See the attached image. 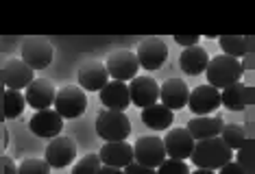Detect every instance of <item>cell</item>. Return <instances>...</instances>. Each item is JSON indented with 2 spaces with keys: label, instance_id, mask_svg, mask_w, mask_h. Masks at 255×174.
Listing matches in <instances>:
<instances>
[{
  "label": "cell",
  "instance_id": "obj_19",
  "mask_svg": "<svg viewBox=\"0 0 255 174\" xmlns=\"http://www.w3.org/2000/svg\"><path fill=\"white\" fill-rule=\"evenodd\" d=\"M101 102L105 104V109L109 111H123L131 104L129 98V87L127 83H120V81H109V83L101 89Z\"/></svg>",
  "mask_w": 255,
  "mask_h": 174
},
{
  "label": "cell",
  "instance_id": "obj_2",
  "mask_svg": "<svg viewBox=\"0 0 255 174\" xmlns=\"http://www.w3.org/2000/svg\"><path fill=\"white\" fill-rule=\"evenodd\" d=\"M205 74H207V85L223 91L225 87L240 83L242 74H245V66H242V61L234 59V57L218 55L214 59H210V63L205 68Z\"/></svg>",
  "mask_w": 255,
  "mask_h": 174
},
{
  "label": "cell",
  "instance_id": "obj_27",
  "mask_svg": "<svg viewBox=\"0 0 255 174\" xmlns=\"http://www.w3.org/2000/svg\"><path fill=\"white\" fill-rule=\"evenodd\" d=\"M101 166L103 164H101V159H98V155L96 153H90V155H85L81 161H77V166H74L72 174H96Z\"/></svg>",
  "mask_w": 255,
  "mask_h": 174
},
{
  "label": "cell",
  "instance_id": "obj_11",
  "mask_svg": "<svg viewBox=\"0 0 255 174\" xmlns=\"http://www.w3.org/2000/svg\"><path fill=\"white\" fill-rule=\"evenodd\" d=\"M77 157V142L72 137H59L57 135L53 142L46 146L44 161L50 168H66L70 166Z\"/></svg>",
  "mask_w": 255,
  "mask_h": 174
},
{
  "label": "cell",
  "instance_id": "obj_25",
  "mask_svg": "<svg viewBox=\"0 0 255 174\" xmlns=\"http://www.w3.org/2000/svg\"><path fill=\"white\" fill-rule=\"evenodd\" d=\"M220 48L227 57H234V59L240 61L242 57L247 55V37L245 35H223L218 39Z\"/></svg>",
  "mask_w": 255,
  "mask_h": 174
},
{
  "label": "cell",
  "instance_id": "obj_28",
  "mask_svg": "<svg viewBox=\"0 0 255 174\" xmlns=\"http://www.w3.org/2000/svg\"><path fill=\"white\" fill-rule=\"evenodd\" d=\"M48 172H50V166L44 159H35V157L24 159L18 166V174H48Z\"/></svg>",
  "mask_w": 255,
  "mask_h": 174
},
{
  "label": "cell",
  "instance_id": "obj_12",
  "mask_svg": "<svg viewBox=\"0 0 255 174\" xmlns=\"http://www.w3.org/2000/svg\"><path fill=\"white\" fill-rule=\"evenodd\" d=\"M188 107L196 115H210L220 107V91L212 85H199L190 91Z\"/></svg>",
  "mask_w": 255,
  "mask_h": 174
},
{
  "label": "cell",
  "instance_id": "obj_29",
  "mask_svg": "<svg viewBox=\"0 0 255 174\" xmlns=\"http://www.w3.org/2000/svg\"><path fill=\"white\" fill-rule=\"evenodd\" d=\"M157 174H190V170L181 159H164L157 168Z\"/></svg>",
  "mask_w": 255,
  "mask_h": 174
},
{
  "label": "cell",
  "instance_id": "obj_21",
  "mask_svg": "<svg viewBox=\"0 0 255 174\" xmlns=\"http://www.w3.org/2000/svg\"><path fill=\"white\" fill-rule=\"evenodd\" d=\"M207 63H210V55H207V50L201 48V46L183 48L181 57H179V66H181L183 74H188V77H199V74H203Z\"/></svg>",
  "mask_w": 255,
  "mask_h": 174
},
{
  "label": "cell",
  "instance_id": "obj_5",
  "mask_svg": "<svg viewBox=\"0 0 255 174\" xmlns=\"http://www.w3.org/2000/svg\"><path fill=\"white\" fill-rule=\"evenodd\" d=\"M107 74L112 77V81H120V83H127V81L137 77V70H140V63L135 59V52L131 50H116L109 55V59L105 61Z\"/></svg>",
  "mask_w": 255,
  "mask_h": 174
},
{
  "label": "cell",
  "instance_id": "obj_6",
  "mask_svg": "<svg viewBox=\"0 0 255 174\" xmlns=\"http://www.w3.org/2000/svg\"><path fill=\"white\" fill-rule=\"evenodd\" d=\"M55 57V48L48 39L44 37H31L22 44V61L31 70L48 68Z\"/></svg>",
  "mask_w": 255,
  "mask_h": 174
},
{
  "label": "cell",
  "instance_id": "obj_15",
  "mask_svg": "<svg viewBox=\"0 0 255 174\" xmlns=\"http://www.w3.org/2000/svg\"><path fill=\"white\" fill-rule=\"evenodd\" d=\"M161 142H164L166 157H170V159L185 161L192 155V148H194V139L185 129H168L166 137H161Z\"/></svg>",
  "mask_w": 255,
  "mask_h": 174
},
{
  "label": "cell",
  "instance_id": "obj_10",
  "mask_svg": "<svg viewBox=\"0 0 255 174\" xmlns=\"http://www.w3.org/2000/svg\"><path fill=\"white\" fill-rule=\"evenodd\" d=\"M129 98L135 107H150L159 100V83L153 77H135L129 81Z\"/></svg>",
  "mask_w": 255,
  "mask_h": 174
},
{
  "label": "cell",
  "instance_id": "obj_23",
  "mask_svg": "<svg viewBox=\"0 0 255 174\" xmlns=\"http://www.w3.org/2000/svg\"><path fill=\"white\" fill-rule=\"evenodd\" d=\"M249 98H251V91H249V87L242 81L225 87L220 91V104L225 109H229V111H245L249 104Z\"/></svg>",
  "mask_w": 255,
  "mask_h": 174
},
{
  "label": "cell",
  "instance_id": "obj_22",
  "mask_svg": "<svg viewBox=\"0 0 255 174\" xmlns=\"http://www.w3.org/2000/svg\"><path fill=\"white\" fill-rule=\"evenodd\" d=\"M142 122L153 131H168L170 124L175 122V113L161 102H155L150 107L142 109Z\"/></svg>",
  "mask_w": 255,
  "mask_h": 174
},
{
  "label": "cell",
  "instance_id": "obj_18",
  "mask_svg": "<svg viewBox=\"0 0 255 174\" xmlns=\"http://www.w3.org/2000/svg\"><path fill=\"white\" fill-rule=\"evenodd\" d=\"M35 79V70H31L22 59H9L2 66V83L7 85V89H22L31 81Z\"/></svg>",
  "mask_w": 255,
  "mask_h": 174
},
{
  "label": "cell",
  "instance_id": "obj_4",
  "mask_svg": "<svg viewBox=\"0 0 255 174\" xmlns=\"http://www.w3.org/2000/svg\"><path fill=\"white\" fill-rule=\"evenodd\" d=\"M55 111L61 115V118H79V115L85 113L88 109V96L81 87H74V85H66L61 87L59 91L55 94Z\"/></svg>",
  "mask_w": 255,
  "mask_h": 174
},
{
  "label": "cell",
  "instance_id": "obj_20",
  "mask_svg": "<svg viewBox=\"0 0 255 174\" xmlns=\"http://www.w3.org/2000/svg\"><path fill=\"white\" fill-rule=\"evenodd\" d=\"M223 118L220 115H196L188 122V131L192 135L194 142L199 139H210V137H218L220 129H223Z\"/></svg>",
  "mask_w": 255,
  "mask_h": 174
},
{
  "label": "cell",
  "instance_id": "obj_9",
  "mask_svg": "<svg viewBox=\"0 0 255 174\" xmlns=\"http://www.w3.org/2000/svg\"><path fill=\"white\" fill-rule=\"evenodd\" d=\"M77 79H79V87L83 91H101L103 87L109 83V74H107L105 63L96 61V59H88L81 63Z\"/></svg>",
  "mask_w": 255,
  "mask_h": 174
},
{
  "label": "cell",
  "instance_id": "obj_13",
  "mask_svg": "<svg viewBox=\"0 0 255 174\" xmlns=\"http://www.w3.org/2000/svg\"><path fill=\"white\" fill-rule=\"evenodd\" d=\"M28 129H31V133H35L37 137L55 139L63 129V118L55 111V109H42V111H37L31 118Z\"/></svg>",
  "mask_w": 255,
  "mask_h": 174
},
{
  "label": "cell",
  "instance_id": "obj_24",
  "mask_svg": "<svg viewBox=\"0 0 255 174\" xmlns=\"http://www.w3.org/2000/svg\"><path fill=\"white\" fill-rule=\"evenodd\" d=\"M26 107V100H24V94L18 89H4L2 94V113L7 120H15L20 118L22 111Z\"/></svg>",
  "mask_w": 255,
  "mask_h": 174
},
{
  "label": "cell",
  "instance_id": "obj_31",
  "mask_svg": "<svg viewBox=\"0 0 255 174\" xmlns=\"http://www.w3.org/2000/svg\"><path fill=\"white\" fill-rule=\"evenodd\" d=\"M175 42L183 48H190V46H199V35H175Z\"/></svg>",
  "mask_w": 255,
  "mask_h": 174
},
{
  "label": "cell",
  "instance_id": "obj_8",
  "mask_svg": "<svg viewBox=\"0 0 255 174\" xmlns=\"http://www.w3.org/2000/svg\"><path fill=\"white\" fill-rule=\"evenodd\" d=\"M166 159V150H164V142L161 137H140L133 146V161L146 168H155L157 170L159 164Z\"/></svg>",
  "mask_w": 255,
  "mask_h": 174
},
{
  "label": "cell",
  "instance_id": "obj_30",
  "mask_svg": "<svg viewBox=\"0 0 255 174\" xmlns=\"http://www.w3.org/2000/svg\"><path fill=\"white\" fill-rule=\"evenodd\" d=\"M125 174H157V170L155 168H146V166H140L135 164V161H131L127 168H123Z\"/></svg>",
  "mask_w": 255,
  "mask_h": 174
},
{
  "label": "cell",
  "instance_id": "obj_17",
  "mask_svg": "<svg viewBox=\"0 0 255 174\" xmlns=\"http://www.w3.org/2000/svg\"><path fill=\"white\" fill-rule=\"evenodd\" d=\"M103 166L112 168H127L133 161V146L129 142H105L101 153H96Z\"/></svg>",
  "mask_w": 255,
  "mask_h": 174
},
{
  "label": "cell",
  "instance_id": "obj_32",
  "mask_svg": "<svg viewBox=\"0 0 255 174\" xmlns=\"http://www.w3.org/2000/svg\"><path fill=\"white\" fill-rule=\"evenodd\" d=\"M216 174H245L240 164H236V161H229V164H225L223 168H218Z\"/></svg>",
  "mask_w": 255,
  "mask_h": 174
},
{
  "label": "cell",
  "instance_id": "obj_1",
  "mask_svg": "<svg viewBox=\"0 0 255 174\" xmlns=\"http://www.w3.org/2000/svg\"><path fill=\"white\" fill-rule=\"evenodd\" d=\"M231 157H234V150H231L223 139L220 137H210V139H199V142H194V148H192L190 159H192V164L196 168L216 172L218 168L229 164Z\"/></svg>",
  "mask_w": 255,
  "mask_h": 174
},
{
  "label": "cell",
  "instance_id": "obj_33",
  "mask_svg": "<svg viewBox=\"0 0 255 174\" xmlns=\"http://www.w3.org/2000/svg\"><path fill=\"white\" fill-rule=\"evenodd\" d=\"M2 174H18V166L13 164V159L9 155L2 157Z\"/></svg>",
  "mask_w": 255,
  "mask_h": 174
},
{
  "label": "cell",
  "instance_id": "obj_35",
  "mask_svg": "<svg viewBox=\"0 0 255 174\" xmlns=\"http://www.w3.org/2000/svg\"><path fill=\"white\" fill-rule=\"evenodd\" d=\"M190 174H216L214 170H203V168H196L194 172H190Z\"/></svg>",
  "mask_w": 255,
  "mask_h": 174
},
{
  "label": "cell",
  "instance_id": "obj_26",
  "mask_svg": "<svg viewBox=\"0 0 255 174\" xmlns=\"http://www.w3.org/2000/svg\"><path fill=\"white\" fill-rule=\"evenodd\" d=\"M218 137L223 139L231 150H238V148H242V144H245V129H242L240 124H223Z\"/></svg>",
  "mask_w": 255,
  "mask_h": 174
},
{
  "label": "cell",
  "instance_id": "obj_14",
  "mask_svg": "<svg viewBox=\"0 0 255 174\" xmlns=\"http://www.w3.org/2000/svg\"><path fill=\"white\" fill-rule=\"evenodd\" d=\"M24 100L26 104H31L33 109L42 111V109H50V104L55 102V85L48 79H33L31 83L24 87Z\"/></svg>",
  "mask_w": 255,
  "mask_h": 174
},
{
  "label": "cell",
  "instance_id": "obj_16",
  "mask_svg": "<svg viewBox=\"0 0 255 174\" xmlns=\"http://www.w3.org/2000/svg\"><path fill=\"white\" fill-rule=\"evenodd\" d=\"M188 96H190V89L185 85V81L181 79H168L159 85V100L170 111L183 109L188 104Z\"/></svg>",
  "mask_w": 255,
  "mask_h": 174
},
{
  "label": "cell",
  "instance_id": "obj_34",
  "mask_svg": "<svg viewBox=\"0 0 255 174\" xmlns=\"http://www.w3.org/2000/svg\"><path fill=\"white\" fill-rule=\"evenodd\" d=\"M96 174H125L120 168H112V166H101L98 168V172Z\"/></svg>",
  "mask_w": 255,
  "mask_h": 174
},
{
  "label": "cell",
  "instance_id": "obj_3",
  "mask_svg": "<svg viewBox=\"0 0 255 174\" xmlns=\"http://www.w3.org/2000/svg\"><path fill=\"white\" fill-rule=\"evenodd\" d=\"M96 133L105 142H125L131 133V122L123 111H101L96 115Z\"/></svg>",
  "mask_w": 255,
  "mask_h": 174
},
{
  "label": "cell",
  "instance_id": "obj_7",
  "mask_svg": "<svg viewBox=\"0 0 255 174\" xmlns=\"http://www.w3.org/2000/svg\"><path fill=\"white\" fill-rule=\"evenodd\" d=\"M135 59L140 63V68L144 70H157L166 63L168 59V46L161 42L159 37H146L137 44V50H135Z\"/></svg>",
  "mask_w": 255,
  "mask_h": 174
}]
</instances>
